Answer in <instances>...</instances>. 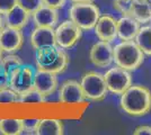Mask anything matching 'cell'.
Segmentation results:
<instances>
[{"mask_svg":"<svg viewBox=\"0 0 151 135\" xmlns=\"http://www.w3.org/2000/svg\"><path fill=\"white\" fill-rule=\"evenodd\" d=\"M121 109L133 117H141L151 111V91L142 84H131L121 95Z\"/></svg>","mask_w":151,"mask_h":135,"instance_id":"6da1fadb","label":"cell"},{"mask_svg":"<svg viewBox=\"0 0 151 135\" xmlns=\"http://www.w3.org/2000/svg\"><path fill=\"white\" fill-rule=\"evenodd\" d=\"M35 62L36 69L61 74L68 69L70 58L64 49L59 45H51L36 50Z\"/></svg>","mask_w":151,"mask_h":135,"instance_id":"7a4b0ae2","label":"cell"},{"mask_svg":"<svg viewBox=\"0 0 151 135\" xmlns=\"http://www.w3.org/2000/svg\"><path fill=\"white\" fill-rule=\"evenodd\" d=\"M145 53L135 41H122L114 46V63L127 71L138 70L145 62Z\"/></svg>","mask_w":151,"mask_h":135,"instance_id":"3957f363","label":"cell"},{"mask_svg":"<svg viewBox=\"0 0 151 135\" xmlns=\"http://www.w3.org/2000/svg\"><path fill=\"white\" fill-rule=\"evenodd\" d=\"M101 17V10L94 1L73 2L69 9V19L78 25L82 31L94 29Z\"/></svg>","mask_w":151,"mask_h":135,"instance_id":"277c9868","label":"cell"},{"mask_svg":"<svg viewBox=\"0 0 151 135\" xmlns=\"http://www.w3.org/2000/svg\"><path fill=\"white\" fill-rule=\"evenodd\" d=\"M82 90L86 99L91 101H101L106 98L109 92L107 89L104 74L97 71H88L81 77L80 80Z\"/></svg>","mask_w":151,"mask_h":135,"instance_id":"5b68a950","label":"cell"},{"mask_svg":"<svg viewBox=\"0 0 151 135\" xmlns=\"http://www.w3.org/2000/svg\"><path fill=\"white\" fill-rule=\"evenodd\" d=\"M55 41L57 45L64 50H70L79 43L82 37V29L76 25L72 20H64L55 26Z\"/></svg>","mask_w":151,"mask_h":135,"instance_id":"8992f818","label":"cell"},{"mask_svg":"<svg viewBox=\"0 0 151 135\" xmlns=\"http://www.w3.org/2000/svg\"><path fill=\"white\" fill-rule=\"evenodd\" d=\"M107 89L114 95L121 96L131 84H132V74L131 71L115 65L104 73Z\"/></svg>","mask_w":151,"mask_h":135,"instance_id":"52a82bcc","label":"cell"},{"mask_svg":"<svg viewBox=\"0 0 151 135\" xmlns=\"http://www.w3.org/2000/svg\"><path fill=\"white\" fill-rule=\"evenodd\" d=\"M34 77H35V70L31 65L22 64L10 74L9 87L15 90L17 94L23 95L34 88Z\"/></svg>","mask_w":151,"mask_h":135,"instance_id":"ba28073f","label":"cell"},{"mask_svg":"<svg viewBox=\"0 0 151 135\" xmlns=\"http://www.w3.org/2000/svg\"><path fill=\"white\" fill-rule=\"evenodd\" d=\"M58 94H59L60 103L68 106L79 105L86 100L81 84L75 79H68L63 81L61 86L59 87Z\"/></svg>","mask_w":151,"mask_h":135,"instance_id":"9c48e42d","label":"cell"},{"mask_svg":"<svg viewBox=\"0 0 151 135\" xmlns=\"http://www.w3.org/2000/svg\"><path fill=\"white\" fill-rule=\"evenodd\" d=\"M89 60L97 68H108L114 62V46L105 41L95 43L89 51Z\"/></svg>","mask_w":151,"mask_h":135,"instance_id":"30bf717a","label":"cell"},{"mask_svg":"<svg viewBox=\"0 0 151 135\" xmlns=\"http://www.w3.org/2000/svg\"><path fill=\"white\" fill-rule=\"evenodd\" d=\"M24 44V36L19 29L5 26L0 32V46L4 53H16Z\"/></svg>","mask_w":151,"mask_h":135,"instance_id":"8fae6325","label":"cell"},{"mask_svg":"<svg viewBox=\"0 0 151 135\" xmlns=\"http://www.w3.org/2000/svg\"><path fill=\"white\" fill-rule=\"evenodd\" d=\"M57 76L58 74L49 71L36 69L34 77V88L45 97L53 95L59 87Z\"/></svg>","mask_w":151,"mask_h":135,"instance_id":"7c38bea8","label":"cell"},{"mask_svg":"<svg viewBox=\"0 0 151 135\" xmlns=\"http://www.w3.org/2000/svg\"><path fill=\"white\" fill-rule=\"evenodd\" d=\"M95 34L99 41L112 43L117 39V20L109 15H103L94 27Z\"/></svg>","mask_w":151,"mask_h":135,"instance_id":"4fadbf2b","label":"cell"},{"mask_svg":"<svg viewBox=\"0 0 151 135\" xmlns=\"http://www.w3.org/2000/svg\"><path fill=\"white\" fill-rule=\"evenodd\" d=\"M32 47L36 51L42 47L57 45L55 41V31L53 27H38L36 26L35 29H33L29 36Z\"/></svg>","mask_w":151,"mask_h":135,"instance_id":"5bb4252c","label":"cell"},{"mask_svg":"<svg viewBox=\"0 0 151 135\" xmlns=\"http://www.w3.org/2000/svg\"><path fill=\"white\" fill-rule=\"evenodd\" d=\"M33 21L35 26L38 27H53L55 28V26L59 23V14L58 9L51 8L49 6L43 5L40 7L36 11L32 14Z\"/></svg>","mask_w":151,"mask_h":135,"instance_id":"9a60e30c","label":"cell"},{"mask_svg":"<svg viewBox=\"0 0 151 135\" xmlns=\"http://www.w3.org/2000/svg\"><path fill=\"white\" fill-rule=\"evenodd\" d=\"M141 24L131 16H122L117 19V39L121 41H132L135 39Z\"/></svg>","mask_w":151,"mask_h":135,"instance_id":"2e32d148","label":"cell"},{"mask_svg":"<svg viewBox=\"0 0 151 135\" xmlns=\"http://www.w3.org/2000/svg\"><path fill=\"white\" fill-rule=\"evenodd\" d=\"M29 16H31V14L27 10L17 5L14 9H12L9 13L4 16L5 26L22 31L27 25V23L29 20Z\"/></svg>","mask_w":151,"mask_h":135,"instance_id":"e0dca14e","label":"cell"},{"mask_svg":"<svg viewBox=\"0 0 151 135\" xmlns=\"http://www.w3.org/2000/svg\"><path fill=\"white\" fill-rule=\"evenodd\" d=\"M126 16H131L140 24L151 23V2L150 0H133L131 8Z\"/></svg>","mask_w":151,"mask_h":135,"instance_id":"ac0fdd59","label":"cell"},{"mask_svg":"<svg viewBox=\"0 0 151 135\" xmlns=\"http://www.w3.org/2000/svg\"><path fill=\"white\" fill-rule=\"evenodd\" d=\"M64 133L63 124L58 118H41L38 123L36 135H62Z\"/></svg>","mask_w":151,"mask_h":135,"instance_id":"d6986e66","label":"cell"},{"mask_svg":"<svg viewBox=\"0 0 151 135\" xmlns=\"http://www.w3.org/2000/svg\"><path fill=\"white\" fill-rule=\"evenodd\" d=\"M24 132L23 118L7 117L0 119V134L20 135Z\"/></svg>","mask_w":151,"mask_h":135,"instance_id":"ffe728a7","label":"cell"},{"mask_svg":"<svg viewBox=\"0 0 151 135\" xmlns=\"http://www.w3.org/2000/svg\"><path fill=\"white\" fill-rule=\"evenodd\" d=\"M134 41L145 55L151 56V26H141Z\"/></svg>","mask_w":151,"mask_h":135,"instance_id":"44dd1931","label":"cell"},{"mask_svg":"<svg viewBox=\"0 0 151 135\" xmlns=\"http://www.w3.org/2000/svg\"><path fill=\"white\" fill-rule=\"evenodd\" d=\"M45 98L38 90L35 88L28 90L27 92L20 95V104L23 105H41L45 103Z\"/></svg>","mask_w":151,"mask_h":135,"instance_id":"7402d4cb","label":"cell"},{"mask_svg":"<svg viewBox=\"0 0 151 135\" xmlns=\"http://www.w3.org/2000/svg\"><path fill=\"white\" fill-rule=\"evenodd\" d=\"M20 104V95L10 87L0 89V105H15Z\"/></svg>","mask_w":151,"mask_h":135,"instance_id":"603a6c76","label":"cell"},{"mask_svg":"<svg viewBox=\"0 0 151 135\" xmlns=\"http://www.w3.org/2000/svg\"><path fill=\"white\" fill-rule=\"evenodd\" d=\"M18 5L32 15L44 4H43V0H18Z\"/></svg>","mask_w":151,"mask_h":135,"instance_id":"cb8c5ba5","label":"cell"},{"mask_svg":"<svg viewBox=\"0 0 151 135\" xmlns=\"http://www.w3.org/2000/svg\"><path fill=\"white\" fill-rule=\"evenodd\" d=\"M40 118H23V134H35L37 129Z\"/></svg>","mask_w":151,"mask_h":135,"instance_id":"d4e9b609","label":"cell"},{"mask_svg":"<svg viewBox=\"0 0 151 135\" xmlns=\"http://www.w3.org/2000/svg\"><path fill=\"white\" fill-rule=\"evenodd\" d=\"M18 5V0H0V15L5 16Z\"/></svg>","mask_w":151,"mask_h":135,"instance_id":"484cf974","label":"cell"},{"mask_svg":"<svg viewBox=\"0 0 151 135\" xmlns=\"http://www.w3.org/2000/svg\"><path fill=\"white\" fill-rule=\"evenodd\" d=\"M9 81H10V72L0 62V89L9 87Z\"/></svg>","mask_w":151,"mask_h":135,"instance_id":"4316f807","label":"cell"},{"mask_svg":"<svg viewBox=\"0 0 151 135\" xmlns=\"http://www.w3.org/2000/svg\"><path fill=\"white\" fill-rule=\"evenodd\" d=\"M65 2H67V0H43V4L45 6H49L54 9H60V8L64 7Z\"/></svg>","mask_w":151,"mask_h":135,"instance_id":"83f0119b","label":"cell"},{"mask_svg":"<svg viewBox=\"0 0 151 135\" xmlns=\"http://www.w3.org/2000/svg\"><path fill=\"white\" fill-rule=\"evenodd\" d=\"M134 135H151V126L148 125H141L138 126L133 132Z\"/></svg>","mask_w":151,"mask_h":135,"instance_id":"f1b7e54d","label":"cell"},{"mask_svg":"<svg viewBox=\"0 0 151 135\" xmlns=\"http://www.w3.org/2000/svg\"><path fill=\"white\" fill-rule=\"evenodd\" d=\"M4 27H5V19H4V16L0 15V32H1V29Z\"/></svg>","mask_w":151,"mask_h":135,"instance_id":"f546056e","label":"cell"},{"mask_svg":"<svg viewBox=\"0 0 151 135\" xmlns=\"http://www.w3.org/2000/svg\"><path fill=\"white\" fill-rule=\"evenodd\" d=\"M72 2H87V1H94V0H71Z\"/></svg>","mask_w":151,"mask_h":135,"instance_id":"4dcf8cb0","label":"cell"},{"mask_svg":"<svg viewBox=\"0 0 151 135\" xmlns=\"http://www.w3.org/2000/svg\"><path fill=\"white\" fill-rule=\"evenodd\" d=\"M2 54H4V51H2V49H1V46H0V60H1V59H2V56H4Z\"/></svg>","mask_w":151,"mask_h":135,"instance_id":"1f68e13d","label":"cell"},{"mask_svg":"<svg viewBox=\"0 0 151 135\" xmlns=\"http://www.w3.org/2000/svg\"><path fill=\"white\" fill-rule=\"evenodd\" d=\"M150 2H151V0H150Z\"/></svg>","mask_w":151,"mask_h":135,"instance_id":"d6a6232c","label":"cell"}]
</instances>
